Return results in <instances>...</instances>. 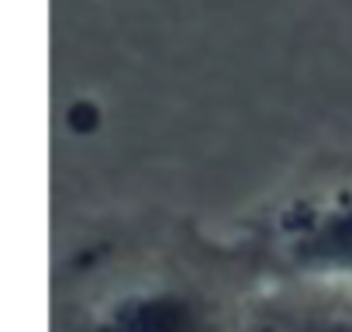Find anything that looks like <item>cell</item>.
<instances>
[{"label": "cell", "mask_w": 352, "mask_h": 332, "mask_svg": "<svg viewBox=\"0 0 352 332\" xmlns=\"http://www.w3.org/2000/svg\"><path fill=\"white\" fill-rule=\"evenodd\" d=\"M259 284L232 232L173 211L104 215L52 253L49 332H239Z\"/></svg>", "instance_id": "obj_1"}, {"label": "cell", "mask_w": 352, "mask_h": 332, "mask_svg": "<svg viewBox=\"0 0 352 332\" xmlns=\"http://www.w3.org/2000/svg\"><path fill=\"white\" fill-rule=\"evenodd\" d=\"M232 236L263 280L304 277L352 284V159L311 166L263 198Z\"/></svg>", "instance_id": "obj_2"}, {"label": "cell", "mask_w": 352, "mask_h": 332, "mask_svg": "<svg viewBox=\"0 0 352 332\" xmlns=\"http://www.w3.org/2000/svg\"><path fill=\"white\" fill-rule=\"evenodd\" d=\"M239 332H352V284L304 277L263 280Z\"/></svg>", "instance_id": "obj_3"}]
</instances>
